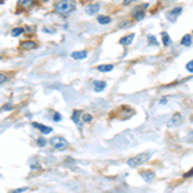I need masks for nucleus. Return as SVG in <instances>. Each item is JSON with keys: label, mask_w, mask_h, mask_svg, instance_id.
I'll return each mask as SVG.
<instances>
[{"label": "nucleus", "mask_w": 193, "mask_h": 193, "mask_svg": "<svg viewBox=\"0 0 193 193\" xmlns=\"http://www.w3.org/2000/svg\"><path fill=\"white\" fill-rule=\"evenodd\" d=\"M17 5H20L22 8H31L34 5V0H18Z\"/></svg>", "instance_id": "9b49d317"}, {"label": "nucleus", "mask_w": 193, "mask_h": 193, "mask_svg": "<svg viewBox=\"0 0 193 193\" xmlns=\"http://www.w3.org/2000/svg\"><path fill=\"white\" fill-rule=\"evenodd\" d=\"M140 175H142V178L146 180V182H152V179L154 178V174L152 173V171H148V170H146V171H142L140 173Z\"/></svg>", "instance_id": "9d476101"}, {"label": "nucleus", "mask_w": 193, "mask_h": 193, "mask_svg": "<svg viewBox=\"0 0 193 193\" xmlns=\"http://www.w3.org/2000/svg\"><path fill=\"white\" fill-rule=\"evenodd\" d=\"M61 120H62V116H61V113H58V112H55V113H54V116H53V121L58 122V121H61Z\"/></svg>", "instance_id": "393cba45"}, {"label": "nucleus", "mask_w": 193, "mask_h": 193, "mask_svg": "<svg viewBox=\"0 0 193 193\" xmlns=\"http://www.w3.org/2000/svg\"><path fill=\"white\" fill-rule=\"evenodd\" d=\"M32 126L36 128V129H39L43 134H49V133H52V132H53V129H52L50 126H45V125H43V124L32 122Z\"/></svg>", "instance_id": "0eeeda50"}, {"label": "nucleus", "mask_w": 193, "mask_h": 193, "mask_svg": "<svg viewBox=\"0 0 193 193\" xmlns=\"http://www.w3.org/2000/svg\"><path fill=\"white\" fill-rule=\"evenodd\" d=\"M134 34H132V35H126L125 37H121L120 39V44L121 45H129V44H132V41H133V39H134Z\"/></svg>", "instance_id": "1a4fd4ad"}, {"label": "nucleus", "mask_w": 193, "mask_h": 193, "mask_svg": "<svg viewBox=\"0 0 193 193\" xmlns=\"http://www.w3.org/2000/svg\"><path fill=\"white\" fill-rule=\"evenodd\" d=\"M97 70L101 71V72H109V71L113 70V66L112 65H101V66L97 67Z\"/></svg>", "instance_id": "2eb2a0df"}, {"label": "nucleus", "mask_w": 193, "mask_h": 193, "mask_svg": "<svg viewBox=\"0 0 193 193\" xmlns=\"http://www.w3.org/2000/svg\"><path fill=\"white\" fill-rule=\"evenodd\" d=\"M185 68H187V71H188V72L193 73V61H189L188 63L185 65Z\"/></svg>", "instance_id": "b1692460"}, {"label": "nucleus", "mask_w": 193, "mask_h": 193, "mask_svg": "<svg viewBox=\"0 0 193 193\" xmlns=\"http://www.w3.org/2000/svg\"><path fill=\"white\" fill-rule=\"evenodd\" d=\"M192 175H193V169H191V170H189V173L184 174V178H189V176H192Z\"/></svg>", "instance_id": "c85d7f7f"}, {"label": "nucleus", "mask_w": 193, "mask_h": 193, "mask_svg": "<svg viewBox=\"0 0 193 193\" xmlns=\"http://www.w3.org/2000/svg\"><path fill=\"white\" fill-rule=\"evenodd\" d=\"M81 120L84 121V122H91V120H93V116L91 115H89V113H84L83 115V117H81Z\"/></svg>", "instance_id": "412c9836"}, {"label": "nucleus", "mask_w": 193, "mask_h": 193, "mask_svg": "<svg viewBox=\"0 0 193 193\" xmlns=\"http://www.w3.org/2000/svg\"><path fill=\"white\" fill-rule=\"evenodd\" d=\"M180 43H182V45H184V46H189V45H191V43H192V37H191V35H184Z\"/></svg>", "instance_id": "a211bd4d"}, {"label": "nucleus", "mask_w": 193, "mask_h": 193, "mask_svg": "<svg viewBox=\"0 0 193 193\" xmlns=\"http://www.w3.org/2000/svg\"><path fill=\"white\" fill-rule=\"evenodd\" d=\"M3 2H4V0H0V3H3Z\"/></svg>", "instance_id": "2f4dec72"}, {"label": "nucleus", "mask_w": 193, "mask_h": 193, "mask_svg": "<svg viewBox=\"0 0 193 193\" xmlns=\"http://www.w3.org/2000/svg\"><path fill=\"white\" fill-rule=\"evenodd\" d=\"M37 144H39V147H44L46 144V140L44 138H39L37 139Z\"/></svg>", "instance_id": "a878e982"}, {"label": "nucleus", "mask_w": 193, "mask_h": 193, "mask_svg": "<svg viewBox=\"0 0 193 193\" xmlns=\"http://www.w3.org/2000/svg\"><path fill=\"white\" fill-rule=\"evenodd\" d=\"M97 21L101 23V24H107L111 22V17H107V16H99L97 18Z\"/></svg>", "instance_id": "f3484780"}, {"label": "nucleus", "mask_w": 193, "mask_h": 193, "mask_svg": "<svg viewBox=\"0 0 193 193\" xmlns=\"http://www.w3.org/2000/svg\"><path fill=\"white\" fill-rule=\"evenodd\" d=\"M148 8V4H143V5H138L134 10H133V17L136 21H140L144 18V10Z\"/></svg>", "instance_id": "20e7f679"}, {"label": "nucleus", "mask_w": 193, "mask_h": 193, "mask_svg": "<svg viewBox=\"0 0 193 193\" xmlns=\"http://www.w3.org/2000/svg\"><path fill=\"white\" fill-rule=\"evenodd\" d=\"M182 120H183L182 115H180V113H175V115H174V116L171 117V119L169 120V122H167V126H169V128L178 126V125H180V122H182Z\"/></svg>", "instance_id": "39448f33"}, {"label": "nucleus", "mask_w": 193, "mask_h": 193, "mask_svg": "<svg viewBox=\"0 0 193 193\" xmlns=\"http://www.w3.org/2000/svg\"><path fill=\"white\" fill-rule=\"evenodd\" d=\"M28 188L27 187H23V188H18V189H16V191H13V193H18V192H23V191H27Z\"/></svg>", "instance_id": "cd10ccee"}, {"label": "nucleus", "mask_w": 193, "mask_h": 193, "mask_svg": "<svg viewBox=\"0 0 193 193\" xmlns=\"http://www.w3.org/2000/svg\"><path fill=\"white\" fill-rule=\"evenodd\" d=\"M20 46L24 50H34V49L37 48V43L36 41H32V40H26V41H22Z\"/></svg>", "instance_id": "423d86ee"}, {"label": "nucleus", "mask_w": 193, "mask_h": 193, "mask_svg": "<svg viewBox=\"0 0 193 193\" xmlns=\"http://www.w3.org/2000/svg\"><path fill=\"white\" fill-rule=\"evenodd\" d=\"M106 86H107V84H106L104 81H94V90H95V91H102V90H104Z\"/></svg>", "instance_id": "4468645a"}, {"label": "nucleus", "mask_w": 193, "mask_h": 193, "mask_svg": "<svg viewBox=\"0 0 193 193\" xmlns=\"http://www.w3.org/2000/svg\"><path fill=\"white\" fill-rule=\"evenodd\" d=\"M149 157H151V152L139 153V154H136V156H134V157L130 158V160L128 161V165L132 166V167H136V166H139V165H142V164L147 162V161L149 160Z\"/></svg>", "instance_id": "f03ea898"}, {"label": "nucleus", "mask_w": 193, "mask_h": 193, "mask_svg": "<svg viewBox=\"0 0 193 193\" xmlns=\"http://www.w3.org/2000/svg\"><path fill=\"white\" fill-rule=\"evenodd\" d=\"M75 9H76V3H75V0H59V2L54 5V10L63 17H68Z\"/></svg>", "instance_id": "f257e3e1"}, {"label": "nucleus", "mask_w": 193, "mask_h": 193, "mask_svg": "<svg viewBox=\"0 0 193 193\" xmlns=\"http://www.w3.org/2000/svg\"><path fill=\"white\" fill-rule=\"evenodd\" d=\"M71 119H72V121L80 128V111H75L73 113H72V117H71Z\"/></svg>", "instance_id": "dca6fc26"}, {"label": "nucleus", "mask_w": 193, "mask_h": 193, "mask_svg": "<svg viewBox=\"0 0 193 193\" xmlns=\"http://www.w3.org/2000/svg\"><path fill=\"white\" fill-rule=\"evenodd\" d=\"M182 10H183V8L182 7H176V8H174L171 12L167 16H169V20H173V18H175V17H178L180 13H182Z\"/></svg>", "instance_id": "f8f14e48"}, {"label": "nucleus", "mask_w": 193, "mask_h": 193, "mask_svg": "<svg viewBox=\"0 0 193 193\" xmlns=\"http://www.w3.org/2000/svg\"><path fill=\"white\" fill-rule=\"evenodd\" d=\"M43 31H44V32H50V34H54V32H55L54 30H50V28H43Z\"/></svg>", "instance_id": "c756f323"}, {"label": "nucleus", "mask_w": 193, "mask_h": 193, "mask_svg": "<svg viewBox=\"0 0 193 193\" xmlns=\"http://www.w3.org/2000/svg\"><path fill=\"white\" fill-rule=\"evenodd\" d=\"M41 2H49V0H41Z\"/></svg>", "instance_id": "7c9ffc66"}, {"label": "nucleus", "mask_w": 193, "mask_h": 193, "mask_svg": "<svg viewBox=\"0 0 193 193\" xmlns=\"http://www.w3.org/2000/svg\"><path fill=\"white\" fill-rule=\"evenodd\" d=\"M148 41L151 43V44H153V45H158V41L156 40V37H154L153 35H148Z\"/></svg>", "instance_id": "5701e85b"}, {"label": "nucleus", "mask_w": 193, "mask_h": 193, "mask_svg": "<svg viewBox=\"0 0 193 193\" xmlns=\"http://www.w3.org/2000/svg\"><path fill=\"white\" fill-rule=\"evenodd\" d=\"M49 143L52 144L53 148L58 149V151H62V149L68 147V142L65 138H62V136H53V138L49 140Z\"/></svg>", "instance_id": "7ed1b4c3"}, {"label": "nucleus", "mask_w": 193, "mask_h": 193, "mask_svg": "<svg viewBox=\"0 0 193 193\" xmlns=\"http://www.w3.org/2000/svg\"><path fill=\"white\" fill-rule=\"evenodd\" d=\"M135 2H136V0H124V5L126 7V5H130L132 3H135Z\"/></svg>", "instance_id": "bb28decb"}, {"label": "nucleus", "mask_w": 193, "mask_h": 193, "mask_svg": "<svg viewBox=\"0 0 193 193\" xmlns=\"http://www.w3.org/2000/svg\"><path fill=\"white\" fill-rule=\"evenodd\" d=\"M23 28L22 27H16V28H13V30H12V36H13V37H17V36H20L22 32H23Z\"/></svg>", "instance_id": "aec40b11"}, {"label": "nucleus", "mask_w": 193, "mask_h": 193, "mask_svg": "<svg viewBox=\"0 0 193 193\" xmlns=\"http://www.w3.org/2000/svg\"><path fill=\"white\" fill-rule=\"evenodd\" d=\"M8 80H9V76H8V75H5V73H2V72H0V85L4 84V83H7Z\"/></svg>", "instance_id": "4be33fe9"}, {"label": "nucleus", "mask_w": 193, "mask_h": 193, "mask_svg": "<svg viewBox=\"0 0 193 193\" xmlns=\"http://www.w3.org/2000/svg\"><path fill=\"white\" fill-rule=\"evenodd\" d=\"M99 10V5L98 4H90L88 7L85 8V13L89 14V16H93V14H97Z\"/></svg>", "instance_id": "6e6552de"}, {"label": "nucleus", "mask_w": 193, "mask_h": 193, "mask_svg": "<svg viewBox=\"0 0 193 193\" xmlns=\"http://www.w3.org/2000/svg\"><path fill=\"white\" fill-rule=\"evenodd\" d=\"M86 55H88V53L85 50H81V52H73L71 54V57L73 59H84V58H86Z\"/></svg>", "instance_id": "ddd939ff"}, {"label": "nucleus", "mask_w": 193, "mask_h": 193, "mask_svg": "<svg viewBox=\"0 0 193 193\" xmlns=\"http://www.w3.org/2000/svg\"><path fill=\"white\" fill-rule=\"evenodd\" d=\"M162 44L165 45V46H167V45H170V43H171V39H170V36H169V34L167 32H162Z\"/></svg>", "instance_id": "6ab92c4d"}]
</instances>
